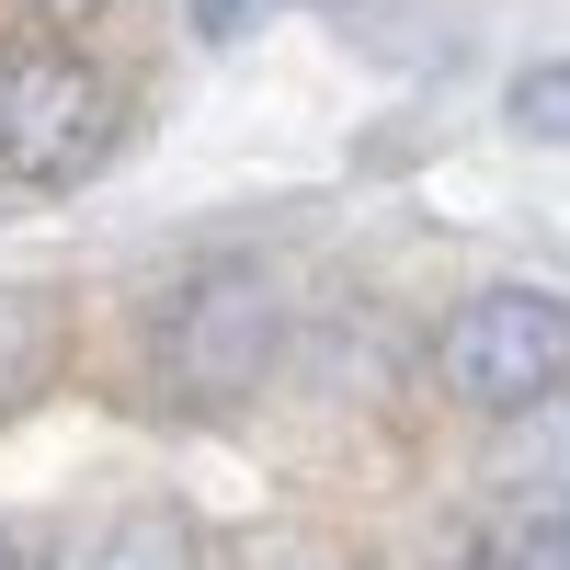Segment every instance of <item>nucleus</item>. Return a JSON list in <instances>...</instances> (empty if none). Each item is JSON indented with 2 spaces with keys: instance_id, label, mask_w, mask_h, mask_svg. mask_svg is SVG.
Wrapping results in <instances>:
<instances>
[{
  "instance_id": "obj_1",
  "label": "nucleus",
  "mask_w": 570,
  "mask_h": 570,
  "mask_svg": "<svg viewBox=\"0 0 570 570\" xmlns=\"http://www.w3.org/2000/svg\"><path fill=\"white\" fill-rule=\"evenodd\" d=\"M274 343H285V308L252 263H195L149 308V365L183 411H240L274 376Z\"/></svg>"
},
{
  "instance_id": "obj_4",
  "label": "nucleus",
  "mask_w": 570,
  "mask_h": 570,
  "mask_svg": "<svg viewBox=\"0 0 570 570\" xmlns=\"http://www.w3.org/2000/svg\"><path fill=\"white\" fill-rule=\"evenodd\" d=\"M491 491L513 502V525L570 513V400H537L525 422H502V468H491Z\"/></svg>"
},
{
  "instance_id": "obj_6",
  "label": "nucleus",
  "mask_w": 570,
  "mask_h": 570,
  "mask_svg": "<svg viewBox=\"0 0 570 570\" xmlns=\"http://www.w3.org/2000/svg\"><path fill=\"white\" fill-rule=\"evenodd\" d=\"M525 137H548V149H570V58H548V69H525L513 80V104H502Z\"/></svg>"
},
{
  "instance_id": "obj_8",
  "label": "nucleus",
  "mask_w": 570,
  "mask_h": 570,
  "mask_svg": "<svg viewBox=\"0 0 570 570\" xmlns=\"http://www.w3.org/2000/svg\"><path fill=\"white\" fill-rule=\"evenodd\" d=\"M0 570H58V548H46L35 525H0Z\"/></svg>"
},
{
  "instance_id": "obj_2",
  "label": "nucleus",
  "mask_w": 570,
  "mask_h": 570,
  "mask_svg": "<svg viewBox=\"0 0 570 570\" xmlns=\"http://www.w3.org/2000/svg\"><path fill=\"white\" fill-rule=\"evenodd\" d=\"M445 389L491 422H525L537 400L570 389V297L548 285H480L445 320Z\"/></svg>"
},
{
  "instance_id": "obj_7",
  "label": "nucleus",
  "mask_w": 570,
  "mask_h": 570,
  "mask_svg": "<svg viewBox=\"0 0 570 570\" xmlns=\"http://www.w3.org/2000/svg\"><path fill=\"white\" fill-rule=\"evenodd\" d=\"M491 570H570V513H537V525H513Z\"/></svg>"
},
{
  "instance_id": "obj_9",
  "label": "nucleus",
  "mask_w": 570,
  "mask_h": 570,
  "mask_svg": "<svg viewBox=\"0 0 570 570\" xmlns=\"http://www.w3.org/2000/svg\"><path fill=\"white\" fill-rule=\"evenodd\" d=\"M183 12H195V35H240V23H252V0H183Z\"/></svg>"
},
{
  "instance_id": "obj_5",
  "label": "nucleus",
  "mask_w": 570,
  "mask_h": 570,
  "mask_svg": "<svg viewBox=\"0 0 570 570\" xmlns=\"http://www.w3.org/2000/svg\"><path fill=\"white\" fill-rule=\"evenodd\" d=\"M80 570H206V548H195V525H183V513H115L104 537H91V559Z\"/></svg>"
},
{
  "instance_id": "obj_10",
  "label": "nucleus",
  "mask_w": 570,
  "mask_h": 570,
  "mask_svg": "<svg viewBox=\"0 0 570 570\" xmlns=\"http://www.w3.org/2000/svg\"><path fill=\"white\" fill-rule=\"evenodd\" d=\"M35 12H46V23H91V12H104V0H35Z\"/></svg>"
},
{
  "instance_id": "obj_3",
  "label": "nucleus",
  "mask_w": 570,
  "mask_h": 570,
  "mask_svg": "<svg viewBox=\"0 0 570 570\" xmlns=\"http://www.w3.org/2000/svg\"><path fill=\"white\" fill-rule=\"evenodd\" d=\"M115 149V91L69 46H0V171L12 183H80Z\"/></svg>"
}]
</instances>
